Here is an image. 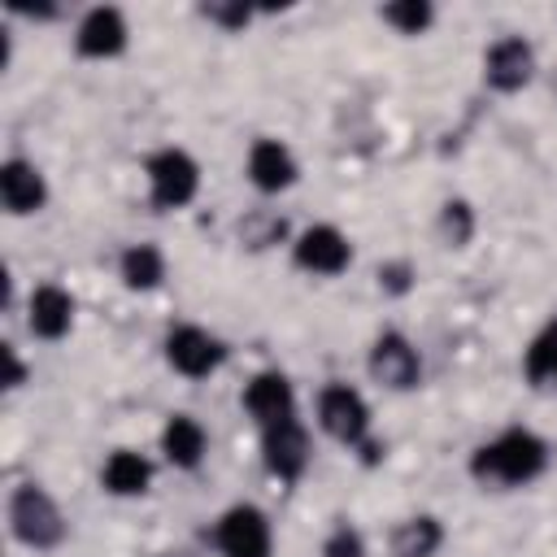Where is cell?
Listing matches in <instances>:
<instances>
[{
    "instance_id": "cell-1",
    "label": "cell",
    "mask_w": 557,
    "mask_h": 557,
    "mask_svg": "<svg viewBox=\"0 0 557 557\" xmlns=\"http://www.w3.org/2000/svg\"><path fill=\"white\" fill-rule=\"evenodd\" d=\"M548 470V444L531 426H505L470 453V474L483 487H527Z\"/></svg>"
},
{
    "instance_id": "cell-2",
    "label": "cell",
    "mask_w": 557,
    "mask_h": 557,
    "mask_svg": "<svg viewBox=\"0 0 557 557\" xmlns=\"http://www.w3.org/2000/svg\"><path fill=\"white\" fill-rule=\"evenodd\" d=\"M4 513H9L13 540L35 548V553H48L70 535V522H65L57 496L48 487H39V483H17L9 492V509Z\"/></svg>"
},
{
    "instance_id": "cell-3",
    "label": "cell",
    "mask_w": 557,
    "mask_h": 557,
    "mask_svg": "<svg viewBox=\"0 0 557 557\" xmlns=\"http://www.w3.org/2000/svg\"><path fill=\"white\" fill-rule=\"evenodd\" d=\"M318 426H322L335 444H344V448L374 453V440H370V431H374L370 405H366V396H361L357 387H348V383H326V387L318 392Z\"/></svg>"
},
{
    "instance_id": "cell-4",
    "label": "cell",
    "mask_w": 557,
    "mask_h": 557,
    "mask_svg": "<svg viewBox=\"0 0 557 557\" xmlns=\"http://www.w3.org/2000/svg\"><path fill=\"white\" fill-rule=\"evenodd\" d=\"M144 178H148V200L161 213L187 209L196 200V191H200V165L183 148H157L144 161Z\"/></svg>"
},
{
    "instance_id": "cell-5",
    "label": "cell",
    "mask_w": 557,
    "mask_h": 557,
    "mask_svg": "<svg viewBox=\"0 0 557 557\" xmlns=\"http://www.w3.org/2000/svg\"><path fill=\"white\" fill-rule=\"evenodd\" d=\"M161 352H165V366H170L174 374H183V379H209V374H218L222 361H226V344H222L213 331L196 326V322L170 326L165 339H161Z\"/></svg>"
},
{
    "instance_id": "cell-6",
    "label": "cell",
    "mask_w": 557,
    "mask_h": 557,
    "mask_svg": "<svg viewBox=\"0 0 557 557\" xmlns=\"http://www.w3.org/2000/svg\"><path fill=\"white\" fill-rule=\"evenodd\" d=\"M213 548L218 557H270L274 553V527L265 518V509L257 505H231L218 522H213Z\"/></svg>"
},
{
    "instance_id": "cell-7",
    "label": "cell",
    "mask_w": 557,
    "mask_h": 557,
    "mask_svg": "<svg viewBox=\"0 0 557 557\" xmlns=\"http://www.w3.org/2000/svg\"><path fill=\"white\" fill-rule=\"evenodd\" d=\"M366 370L379 387L387 392H413L422 383V357L413 348L409 335L400 331H383L370 339V352H366Z\"/></svg>"
},
{
    "instance_id": "cell-8",
    "label": "cell",
    "mask_w": 557,
    "mask_h": 557,
    "mask_svg": "<svg viewBox=\"0 0 557 557\" xmlns=\"http://www.w3.org/2000/svg\"><path fill=\"white\" fill-rule=\"evenodd\" d=\"M292 261L305 270V274H318V278H335L352 265V244L339 226L331 222H313L305 226L296 239H292Z\"/></svg>"
},
{
    "instance_id": "cell-9",
    "label": "cell",
    "mask_w": 557,
    "mask_h": 557,
    "mask_svg": "<svg viewBox=\"0 0 557 557\" xmlns=\"http://www.w3.org/2000/svg\"><path fill=\"white\" fill-rule=\"evenodd\" d=\"M126 44H131V26L117 4H91L74 26V52L87 61H113L126 52Z\"/></svg>"
},
{
    "instance_id": "cell-10",
    "label": "cell",
    "mask_w": 557,
    "mask_h": 557,
    "mask_svg": "<svg viewBox=\"0 0 557 557\" xmlns=\"http://www.w3.org/2000/svg\"><path fill=\"white\" fill-rule=\"evenodd\" d=\"M535 78V48L522 35H500L483 48V83L500 96L522 91Z\"/></svg>"
},
{
    "instance_id": "cell-11",
    "label": "cell",
    "mask_w": 557,
    "mask_h": 557,
    "mask_svg": "<svg viewBox=\"0 0 557 557\" xmlns=\"http://www.w3.org/2000/svg\"><path fill=\"white\" fill-rule=\"evenodd\" d=\"M309 457H313V444H309V431L300 418H287V422L261 431V461L274 479L296 483L309 470Z\"/></svg>"
},
{
    "instance_id": "cell-12",
    "label": "cell",
    "mask_w": 557,
    "mask_h": 557,
    "mask_svg": "<svg viewBox=\"0 0 557 557\" xmlns=\"http://www.w3.org/2000/svg\"><path fill=\"white\" fill-rule=\"evenodd\" d=\"M244 409H248V418L257 422V431H265V426H278V422H287V418H300L296 413V387H292V379L283 374V370H257L248 383H244Z\"/></svg>"
},
{
    "instance_id": "cell-13",
    "label": "cell",
    "mask_w": 557,
    "mask_h": 557,
    "mask_svg": "<svg viewBox=\"0 0 557 557\" xmlns=\"http://www.w3.org/2000/svg\"><path fill=\"white\" fill-rule=\"evenodd\" d=\"M244 174H248V183H252L261 196H278V191L296 187L300 161H296V152H292L283 139L261 135V139H252V148H248V157H244Z\"/></svg>"
},
{
    "instance_id": "cell-14",
    "label": "cell",
    "mask_w": 557,
    "mask_h": 557,
    "mask_svg": "<svg viewBox=\"0 0 557 557\" xmlns=\"http://www.w3.org/2000/svg\"><path fill=\"white\" fill-rule=\"evenodd\" d=\"M0 205L9 218H30L48 205V178L35 161L26 157H9L0 165Z\"/></svg>"
},
{
    "instance_id": "cell-15",
    "label": "cell",
    "mask_w": 557,
    "mask_h": 557,
    "mask_svg": "<svg viewBox=\"0 0 557 557\" xmlns=\"http://www.w3.org/2000/svg\"><path fill=\"white\" fill-rule=\"evenodd\" d=\"M26 326L35 339H65L74 326V296L61 283H39L26 296Z\"/></svg>"
},
{
    "instance_id": "cell-16",
    "label": "cell",
    "mask_w": 557,
    "mask_h": 557,
    "mask_svg": "<svg viewBox=\"0 0 557 557\" xmlns=\"http://www.w3.org/2000/svg\"><path fill=\"white\" fill-rule=\"evenodd\" d=\"M209 453V431L191 413H170L161 426V457L174 470H196Z\"/></svg>"
},
{
    "instance_id": "cell-17",
    "label": "cell",
    "mask_w": 557,
    "mask_h": 557,
    "mask_svg": "<svg viewBox=\"0 0 557 557\" xmlns=\"http://www.w3.org/2000/svg\"><path fill=\"white\" fill-rule=\"evenodd\" d=\"M100 487L117 500H131V496H144L152 487V461L135 448H113L100 466Z\"/></svg>"
},
{
    "instance_id": "cell-18",
    "label": "cell",
    "mask_w": 557,
    "mask_h": 557,
    "mask_svg": "<svg viewBox=\"0 0 557 557\" xmlns=\"http://www.w3.org/2000/svg\"><path fill=\"white\" fill-rule=\"evenodd\" d=\"M392 557H435L444 548V522L435 513H409L392 527Z\"/></svg>"
},
{
    "instance_id": "cell-19",
    "label": "cell",
    "mask_w": 557,
    "mask_h": 557,
    "mask_svg": "<svg viewBox=\"0 0 557 557\" xmlns=\"http://www.w3.org/2000/svg\"><path fill=\"white\" fill-rule=\"evenodd\" d=\"M117 278L131 292H152L165 283V252L157 244H126L117 257Z\"/></svg>"
},
{
    "instance_id": "cell-20",
    "label": "cell",
    "mask_w": 557,
    "mask_h": 557,
    "mask_svg": "<svg viewBox=\"0 0 557 557\" xmlns=\"http://www.w3.org/2000/svg\"><path fill=\"white\" fill-rule=\"evenodd\" d=\"M522 374H527L531 387L557 383V322H548L544 331H535V339L522 348Z\"/></svg>"
},
{
    "instance_id": "cell-21",
    "label": "cell",
    "mask_w": 557,
    "mask_h": 557,
    "mask_svg": "<svg viewBox=\"0 0 557 557\" xmlns=\"http://www.w3.org/2000/svg\"><path fill=\"white\" fill-rule=\"evenodd\" d=\"M379 17L396 30V35H426L435 22V4L431 0H392L379 9Z\"/></svg>"
},
{
    "instance_id": "cell-22",
    "label": "cell",
    "mask_w": 557,
    "mask_h": 557,
    "mask_svg": "<svg viewBox=\"0 0 557 557\" xmlns=\"http://www.w3.org/2000/svg\"><path fill=\"white\" fill-rule=\"evenodd\" d=\"M440 235L448 248H466L470 235H474V209L466 200H444L440 209Z\"/></svg>"
},
{
    "instance_id": "cell-23",
    "label": "cell",
    "mask_w": 557,
    "mask_h": 557,
    "mask_svg": "<svg viewBox=\"0 0 557 557\" xmlns=\"http://www.w3.org/2000/svg\"><path fill=\"white\" fill-rule=\"evenodd\" d=\"M200 17L222 30H244L252 22V9L244 0H209V4H200Z\"/></svg>"
},
{
    "instance_id": "cell-24",
    "label": "cell",
    "mask_w": 557,
    "mask_h": 557,
    "mask_svg": "<svg viewBox=\"0 0 557 557\" xmlns=\"http://www.w3.org/2000/svg\"><path fill=\"white\" fill-rule=\"evenodd\" d=\"M322 557H366V535L352 522H335L322 540Z\"/></svg>"
},
{
    "instance_id": "cell-25",
    "label": "cell",
    "mask_w": 557,
    "mask_h": 557,
    "mask_svg": "<svg viewBox=\"0 0 557 557\" xmlns=\"http://www.w3.org/2000/svg\"><path fill=\"white\" fill-rule=\"evenodd\" d=\"M22 383H26V366H22L17 348H13V344H4V387H9V392H17Z\"/></svg>"
},
{
    "instance_id": "cell-26",
    "label": "cell",
    "mask_w": 557,
    "mask_h": 557,
    "mask_svg": "<svg viewBox=\"0 0 557 557\" xmlns=\"http://www.w3.org/2000/svg\"><path fill=\"white\" fill-rule=\"evenodd\" d=\"M379 287H387V292H409V265H383L379 270Z\"/></svg>"
}]
</instances>
